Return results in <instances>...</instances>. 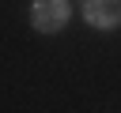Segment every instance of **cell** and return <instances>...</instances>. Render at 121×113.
Wrapping results in <instances>:
<instances>
[{
	"instance_id": "1",
	"label": "cell",
	"mask_w": 121,
	"mask_h": 113,
	"mask_svg": "<svg viewBox=\"0 0 121 113\" xmlns=\"http://www.w3.org/2000/svg\"><path fill=\"white\" fill-rule=\"evenodd\" d=\"M68 15H72L68 0H34V8H30V23H34V30H42V34L64 30Z\"/></svg>"
},
{
	"instance_id": "2",
	"label": "cell",
	"mask_w": 121,
	"mask_h": 113,
	"mask_svg": "<svg viewBox=\"0 0 121 113\" xmlns=\"http://www.w3.org/2000/svg\"><path fill=\"white\" fill-rule=\"evenodd\" d=\"M83 19L95 30H113L121 23V0H83Z\"/></svg>"
}]
</instances>
